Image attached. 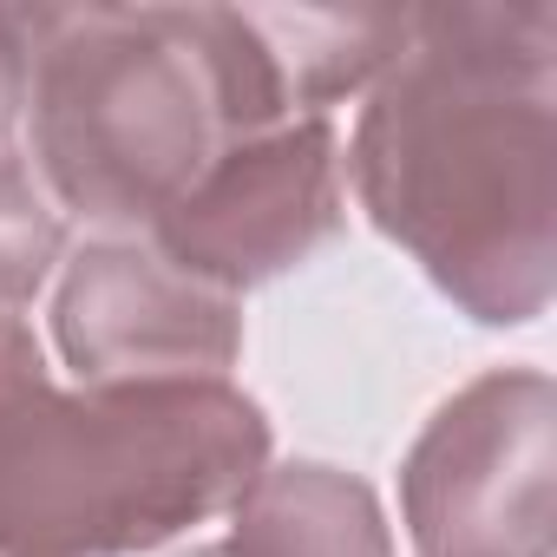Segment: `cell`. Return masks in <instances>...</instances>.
Listing matches in <instances>:
<instances>
[{
  "mask_svg": "<svg viewBox=\"0 0 557 557\" xmlns=\"http://www.w3.org/2000/svg\"><path fill=\"white\" fill-rule=\"evenodd\" d=\"M53 348L73 387L230 381L243 302L171 269L145 236H92L60 269Z\"/></svg>",
  "mask_w": 557,
  "mask_h": 557,
  "instance_id": "8992f818",
  "label": "cell"
},
{
  "mask_svg": "<svg viewBox=\"0 0 557 557\" xmlns=\"http://www.w3.org/2000/svg\"><path fill=\"white\" fill-rule=\"evenodd\" d=\"M60 262H66V216L40 190L14 125H0V322H21V309L47 289Z\"/></svg>",
  "mask_w": 557,
  "mask_h": 557,
  "instance_id": "ba28073f",
  "label": "cell"
},
{
  "mask_svg": "<svg viewBox=\"0 0 557 557\" xmlns=\"http://www.w3.org/2000/svg\"><path fill=\"white\" fill-rule=\"evenodd\" d=\"M269 466L236 381L60 387L27 322H0V557H145L230 511Z\"/></svg>",
  "mask_w": 557,
  "mask_h": 557,
  "instance_id": "3957f363",
  "label": "cell"
},
{
  "mask_svg": "<svg viewBox=\"0 0 557 557\" xmlns=\"http://www.w3.org/2000/svg\"><path fill=\"white\" fill-rule=\"evenodd\" d=\"M0 119L53 210L151 223L236 138L296 125L249 8H0Z\"/></svg>",
  "mask_w": 557,
  "mask_h": 557,
  "instance_id": "7a4b0ae2",
  "label": "cell"
},
{
  "mask_svg": "<svg viewBox=\"0 0 557 557\" xmlns=\"http://www.w3.org/2000/svg\"><path fill=\"white\" fill-rule=\"evenodd\" d=\"M342 171L459 315L537 322L557 289V8H413Z\"/></svg>",
  "mask_w": 557,
  "mask_h": 557,
  "instance_id": "6da1fadb",
  "label": "cell"
},
{
  "mask_svg": "<svg viewBox=\"0 0 557 557\" xmlns=\"http://www.w3.org/2000/svg\"><path fill=\"white\" fill-rule=\"evenodd\" d=\"M177 557H223V544H190V550H177Z\"/></svg>",
  "mask_w": 557,
  "mask_h": 557,
  "instance_id": "9c48e42d",
  "label": "cell"
},
{
  "mask_svg": "<svg viewBox=\"0 0 557 557\" xmlns=\"http://www.w3.org/2000/svg\"><path fill=\"white\" fill-rule=\"evenodd\" d=\"M348 230V171L335 119H296L236 138L151 223V249L197 283L243 296L302 269Z\"/></svg>",
  "mask_w": 557,
  "mask_h": 557,
  "instance_id": "5b68a950",
  "label": "cell"
},
{
  "mask_svg": "<svg viewBox=\"0 0 557 557\" xmlns=\"http://www.w3.org/2000/svg\"><path fill=\"white\" fill-rule=\"evenodd\" d=\"M413 557H550L557 387L544 368H485L433 407L400 459Z\"/></svg>",
  "mask_w": 557,
  "mask_h": 557,
  "instance_id": "277c9868",
  "label": "cell"
},
{
  "mask_svg": "<svg viewBox=\"0 0 557 557\" xmlns=\"http://www.w3.org/2000/svg\"><path fill=\"white\" fill-rule=\"evenodd\" d=\"M223 557H394V524L368 479L329 459H283L230 505Z\"/></svg>",
  "mask_w": 557,
  "mask_h": 557,
  "instance_id": "52a82bcc",
  "label": "cell"
}]
</instances>
